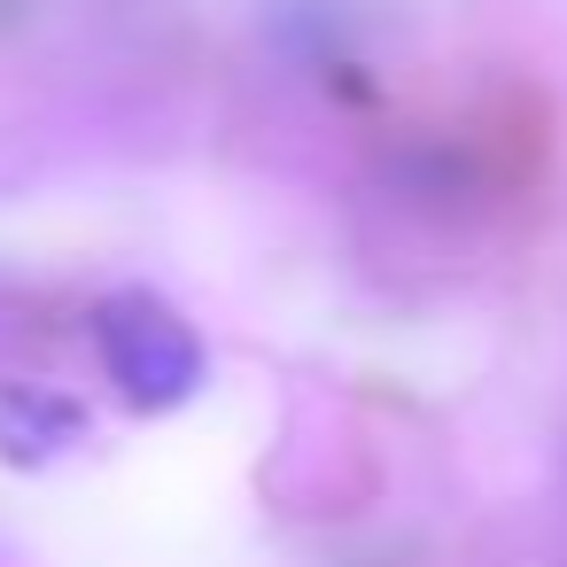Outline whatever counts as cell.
<instances>
[{
	"instance_id": "7a4b0ae2",
	"label": "cell",
	"mask_w": 567,
	"mask_h": 567,
	"mask_svg": "<svg viewBox=\"0 0 567 567\" xmlns=\"http://www.w3.org/2000/svg\"><path fill=\"white\" fill-rule=\"evenodd\" d=\"M86 435V412L55 389H0V458L17 466H40V458H63L71 443Z\"/></svg>"
},
{
	"instance_id": "6da1fadb",
	"label": "cell",
	"mask_w": 567,
	"mask_h": 567,
	"mask_svg": "<svg viewBox=\"0 0 567 567\" xmlns=\"http://www.w3.org/2000/svg\"><path fill=\"white\" fill-rule=\"evenodd\" d=\"M94 350H102V365H110V381H117V396L133 412H172L210 373L203 334L148 288H125V296H110L94 311Z\"/></svg>"
}]
</instances>
